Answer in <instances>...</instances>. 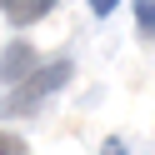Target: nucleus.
Wrapping results in <instances>:
<instances>
[{
    "label": "nucleus",
    "instance_id": "f257e3e1",
    "mask_svg": "<svg viewBox=\"0 0 155 155\" xmlns=\"http://www.w3.org/2000/svg\"><path fill=\"white\" fill-rule=\"evenodd\" d=\"M65 80H70V60H50V65H40V70H30L25 80H15L10 95H0V115H30V110H40Z\"/></svg>",
    "mask_w": 155,
    "mask_h": 155
},
{
    "label": "nucleus",
    "instance_id": "f03ea898",
    "mask_svg": "<svg viewBox=\"0 0 155 155\" xmlns=\"http://www.w3.org/2000/svg\"><path fill=\"white\" fill-rule=\"evenodd\" d=\"M30 70H35V50H30V45H20V40L5 45V55H0V80L15 85V80H25Z\"/></svg>",
    "mask_w": 155,
    "mask_h": 155
},
{
    "label": "nucleus",
    "instance_id": "7ed1b4c3",
    "mask_svg": "<svg viewBox=\"0 0 155 155\" xmlns=\"http://www.w3.org/2000/svg\"><path fill=\"white\" fill-rule=\"evenodd\" d=\"M0 10H5L10 25H35L40 15L55 10V0H0Z\"/></svg>",
    "mask_w": 155,
    "mask_h": 155
},
{
    "label": "nucleus",
    "instance_id": "20e7f679",
    "mask_svg": "<svg viewBox=\"0 0 155 155\" xmlns=\"http://www.w3.org/2000/svg\"><path fill=\"white\" fill-rule=\"evenodd\" d=\"M135 25H140V35L155 40V0H135Z\"/></svg>",
    "mask_w": 155,
    "mask_h": 155
},
{
    "label": "nucleus",
    "instance_id": "39448f33",
    "mask_svg": "<svg viewBox=\"0 0 155 155\" xmlns=\"http://www.w3.org/2000/svg\"><path fill=\"white\" fill-rule=\"evenodd\" d=\"M0 155H30V145H25L20 135H10V130H0Z\"/></svg>",
    "mask_w": 155,
    "mask_h": 155
},
{
    "label": "nucleus",
    "instance_id": "423d86ee",
    "mask_svg": "<svg viewBox=\"0 0 155 155\" xmlns=\"http://www.w3.org/2000/svg\"><path fill=\"white\" fill-rule=\"evenodd\" d=\"M115 5H120V0H90V10H95V15H110Z\"/></svg>",
    "mask_w": 155,
    "mask_h": 155
},
{
    "label": "nucleus",
    "instance_id": "0eeeda50",
    "mask_svg": "<svg viewBox=\"0 0 155 155\" xmlns=\"http://www.w3.org/2000/svg\"><path fill=\"white\" fill-rule=\"evenodd\" d=\"M100 155H125V145H120V140H105V150H100Z\"/></svg>",
    "mask_w": 155,
    "mask_h": 155
}]
</instances>
